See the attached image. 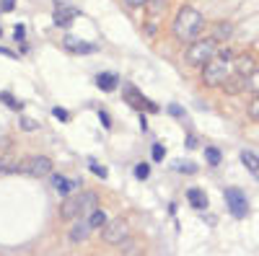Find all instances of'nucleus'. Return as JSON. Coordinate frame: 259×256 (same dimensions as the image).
Segmentation results:
<instances>
[{
	"label": "nucleus",
	"mask_w": 259,
	"mask_h": 256,
	"mask_svg": "<svg viewBox=\"0 0 259 256\" xmlns=\"http://www.w3.org/2000/svg\"><path fill=\"white\" fill-rule=\"evenodd\" d=\"M205 26H207V21H205V16L197 8L182 6L179 13H177V18H174V24H171V34H174L179 41L192 44V41L200 39V34L205 31Z\"/></svg>",
	"instance_id": "1"
},
{
	"label": "nucleus",
	"mask_w": 259,
	"mask_h": 256,
	"mask_svg": "<svg viewBox=\"0 0 259 256\" xmlns=\"http://www.w3.org/2000/svg\"><path fill=\"white\" fill-rule=\"evenodd\" d=\"M99 207V197L96 191H80V194H70L65 197L60 204V215L65 220H80L83 215H91Z\"/></svg>",
	"instance_id": "2"
},
{
	"label": "nucleus",
	"mask_w": 259,
	"mask_h": 256,
	"mask_svg": "<svg viewBox=\"0 0 259 256\" xmlns=\"http://www.w3.org/2000/svg\"><path fill=\"white\" fill-rule=\"evenodd\" d=\"M212 57H218V41L212 36H205V39L200 36L184 49V62L189 68H205Z\"/></svg>",
	"instance_id": "3"
},
{
	"label": "nucleus",
	"mask_w": 259,
	"mask_h": 256,
	"mask_svg": "<svg viewBox=\"0 0 259 256\" xmlns=\"http://www.w3.org/2000/svg\"><path fill=\"white\" fill-rule=\"evenodd\" d=\"M233 75V60L223 57L218 52V57H212L207 65L202 68V83L207 88H218V85H226V80Z\"/></svg>",
	"instance_id": "4"
},
{
	"label": "nucleus",
	"mask_w": 259,
	"mask_h": 256,
	"mask_svg": "<svg viewBox=\"0 0 259 256\" xmlns=\"http://www.w3.org/2000/svg\"><path fill=\"white\" fill-rule=\"evenodd\" d=\"M18 174L34 176V179L52 176V161H50L47 156H31V158H26L24 163H18Z\"/></svg>",
	"instance_id": "5"
},
{
	"label": "nucleus",
	"mask_w": 259,
	"mask_h": 256,
	"mask_svg": "<svg viewBox=\"0 0 259 256\" xmlns=\"http://www.w3.org/2000/svg\"><path fill=\"white\" fill-rule=\"evenodd\" d=\"M130 225H127V220H122V218H114V220H109L104 228H101V238L106 241V243H114V246H119V243H124V241H130Z\"/></svg>",
	"instance_id": "6"
},
{
	"label": "nucleus",
	"mask_w": 259,
	"mask_h": 256,
	"mask_svg": "<svg viewBox=\"0 0 259 256\" xmlns=\"http://www.w3.org/2000/svg\"><path fill=\"white\" fill-rule=\"evenodd\" d=\"M226 202H228V210H231V215L233 218H246L249 215V199L241 189H226Z\"/></svg>",
	"instance_id": "7"
},
{
	"label": "nucleus",
	"mask_w": 259,
	"mask_h": 256,
	"mask_svg": "<svg viewBox=\"0 0 259 256\" xmlns=\"http://www.w3.org/2000/svg\"><path fill=\"white\" fill-rule=\"evenodd\" d=\"M254 70H256V62H254L251 55H239V57L233 60V75H239V78L246 80Z\"/></svg>",
	"instance_id": "8"
},
{
	"label": "nucleus",
	"mask_w": 259,
	"mask_h": 256,
	"mask_svg": "<svg viewBox=\"0 0 259 256\" xmlns=\"http://www.w3.org/2000/svg\"><path fill=\"white\" fill-rule=\"evenodd\" d=\"M62 44H65L68 52H75V55H91V52H96V44H91V41H80L75 36H65Z\"/></svg>",
	"instance_id": "9"
},
{
	"label": "nucleus",
	"mask_w": 259,
	"mask_h": 256,
	"mask_svg": "<svg viewBox=\"0 0 259 256\" xmlns=\"http://www.w3.org/2000/svg\"><path fill=\"white\" fill-rule=\"evenodd\" d=\"M231 36H233V24H231V21H221V24L212 26V39L218 41V44H221V41H228Z\"/></svg>",
	"instance_id": "10"
},
{
	"label": "nucleus",
	"mask_w": 259,
	"mask_h": 256,
	"mask_svg": "<svg viewBox=\"0 0 259 256\" xmlns=\"http://www.w3.org/2000/svg\"><path fill=\"white\" fill-rule=\"evenodd\" d=\"M117 83H119V78H117L114 73H99V75H96V85H99L101 91H106V93L114 91Z\"/></svg>",
	"instance_id": "11"
},
{
	"label": "nucleus",
	"mask_w": 259,
	"mask_h": 256,
	"mask_svg": "<svg viewBox=\"0 0 259 256\" xmlns=\"http://www.w3.org/2000/svg\"><path fill=\"white\" fill-rule=\"evenodd\" d=\"M75 16H78V11H75V8H65V6H62V8H55V24L65 29V26H68L70 21L75 18Z\"/></svg>",
	"instance_id": "12"
},
{
	"label": "nucleus",
	"mask_w": 259,
	"mask_h": 256,
	"mask_svg": "<svg viewBox=\"0 0 259 256\" xmlns=\"http://www.w3.org/2000/svg\"><path fill=\"white\" fill-rule=\"evenodd\" d=\"M187 199H189L192 207L207 210V197H205V191H202V189H189V191H187Z\"/></svg>",
	"instance_id": "13"
},
{
	"label": "nucleus",
	"mask_w": 259,
	"mask_h": 256,
	"mask_svg": "<svg viewBox=\"0 0 259 256\" xmlns=\"http://www.w3.org/2000/svg\"><path fill=\"white\" fill-rule=\"evenodd\" d=\"M52 184H55V189L60 191V194H65V197H70L73 189L78 186L75 181H68V179H62V176H57V174H52Z\"/></svg>",
	"instance_id": "14"
},
{
	"label": "nucleus",
	"mask_w": 259,
	"mask_h": 256,
	"mask_svg": "<svg viewBox=\"0 0 259 256\" xmlns=\"http://www.w3.org/2000/svg\"><path fill=\"white\" fill-rule=\"evenodd\" d=\"M89 233H91V225H89V223H78V225L68 233V238H70L73 243H80V241L89 238Z\"/></svg>",
	"instance_id": "15"
},
{
	"label": "nucleus",
	"mask_w": 259,
	"mask_h": 256,
	"mask_svg": "<svg viewBox=\"0 0 259 256\" xmlns=\"http://www.w3.org/2000/svg\"><path fill=\"white\" fill-rule=\"evenodd\" d=\"M85 223H89V225H91V230H94V228H104L106 223H109V218H106V212H104V210H99V207H96V210L91 212V215H89V220H85Z\"/></svg>",
	"instance_id": "16"
},
{
	"label": "nucleus",
	"mask_w": 259,
	"mask_h": 256,
	"mask_svg": "<svg viewBox=\"0 0 259 256\" xmlns=\"http://www.w3.org/2000/svg\"><path fill=\"white\" fill-rule=\"evenodd\" d=\"M241 163L251 171V174H256V176H259V156H256V153L244 150V153H241Z\"/></svg>",
	"instance_id": "17"
},
{
	"label": "nucleus",
	"mask_w": 259,
	"mask_h": 256,
	"mask_svg": "<svg viewBox=\"0 0 259 256\" xmlns=\"http://www.w3.org/2000/svg\"><path fill=\"white\" fill-rule=\"evenodd\" d=\"M8 174H18V163L11 161L8 156H0V176H8Z\"/></svg>",
	"instance_id": "18"
},
{
	"label": "nucleus",
	"mask_w": 259,
	"mask_h": 256,
	"mask_svg": "<svg viewBox=\"0 0 259 256\" xmlns=\"http://www.w3.org/2000/svg\"><path fill=\"white\" fill-rule=\"evenodd\" d=\"M226 93H239L241 88H244V78H239V75H231L228 80H226Z\"/></svg>",
	"instance_id": "19"
},
{
	"label": "nucleus",
	"mask_w": 259,
	"mask_h": 256,
	"mask_svg": "<svg viewBox=\"0 0 259 256\" xmlns=\"http://www.w3.org/2000/svg\"><path fill=\"white\" fill-rule=\"evenodd\" d=\"M205 161L210 163V166H221V161H223V153L218 150V147H207V150H205Z\"/></svg>",
	"instance_id": "20"
},
{
	"label": "nucleus",
	"mask_w": 259,
	"mask_h": 256,
	"mask_svg": "<svg viewBox=\"0 0 259 256\" xmlns=\"http://www.w3.org/2000/svg\"><path fill=\"white\" fill-rule=\"evenodd\" d=\"M244 88L259 96V68H256V70H254V73H251V75H249V78L244 80Z\"/></svg>",
	"instance_id": "21"
},
{
	"label": "nucleus",
	"mask_w": 259,
	"mask_h": 256,
	"mask_svg": "<svg viewBox=\"0 0 259 256\" xmlns=\"http://www.w3.org/2000/svg\"><path fill=\"white\" fill-rule=\"evenodd\" d=\"M177 171H184V174H197V166L189 163V161H179L177 163Z\"/></svg>",
	"instance_id": "22"
},
{
	"label": "nucleus",
	"mask_w": 259,
	"mask_h": 256,
	"mask_svg": "<svg viewBox=\"0 0 259 256\" xmlns=\"http://www.w3.org/2000/svg\"><path fill=\"white\" fill-rule=\"evenodd\" d=\"M150 156H153V161H163V156H166L163 145H161V142H156L153 147H150Z\"/></svg>",
	"instance_id": "23"
},
{
	"label": "nucleus",
	"mask_w": 259,
	"mask_h": 256,
	"mask_svg": "<svg viewBox=\"0 0 259 256\" xmlns=\"http://www.w3.org/2000/svg\"><path fill=\"white\" fill-rule=\"evenodd\" d=\"M249 117H251L254 122H259V96L249 104Z\"/></svg>",
	"instance_id": "24"
},
{
	"label": "nucleus",
	"mask_w": 259,
	"mask_h": 256,
	"mask_svg": "<svg viewBox=\"0 0 259 256\" xmlns=\"http://www.w3.org/2000/svg\"><path fill=\"white\" fill-rule=\"evenodd\" d=\"M148 171H150V168H148V163H138V168H135V176H138L140 181H145V179H148Z\"/></svg>",
	"instance_id": "25"
},
{
	"label": "nucleus",
	"mask_w": 259,
	"mask_h": 256,
	"mask_svg": "<svg viewBox=\"0 0 259 256\" xmlns=\"http://www.w3.org/2000/svg\"><path fill=\"white\" fill-rule=\"evenodd\" d=\"M89 166H91V171H96V176H101V179L106 176V168H104L101 163H96V161H89Z\"/></svg>",
	"instance_id": "26"
},
{
	"label": "nucleus",
	"mask_w": 259,
	"mask_h": 256,
	"mask_svg": "<svg viewBox=\"0 0 259 256\" xmlns=\"http://www.w3.org/2000/svg\"><path fill=\"white\" fill-rule=\"evenodd\" d=\"M124 6L135 11V8H143V6H148V0H124Z\"/></svg>",
	"instance_id": "27"
},
{
	"label": "nucleus",
	"mask_w": 259,
	"mask_h": 256,
	"mask_svg": "<svg viewBox=\"0 0 259 256\" xmlns=\"http://www.w3.org/2000/svg\"><path fill=\"white\" fill-rule=\"evenodd\" d=\"M21 127H24V130H39V122H34V119H21Z\"/></svg>",
	"instance_id": "28"
},
{
	"label": "nucleus",
	"mask_w": 259,
	"mask_h": 256,
	"mask_svg": "<svg viewBox=\"0 0 259 256\" xmlns=\"http://www.w3.org/2000/svg\"><path fill=\"white\" fill-rule=\"evenodd\" d=\"M0 98H3L6 104H11V106H16V109H21V101H16L11 93H0Z\"/></svg>",
	"instance_id": "29"
},
{
	"label": "nucleus",
	"mask_w": 259,
	"mask_h": 256,
	"mask_svg": "<svg viewBox=\"0 0 259 256\" xmlns=\"http://www.w3.org/2000/svg\"><path fill=\"white\" fill-rule=\"evenodd\" d=\"M52 112H55V117H57L60 122H68V112H65V109H62V106H55V109H52Z\"/></svg>",
	"instance_id": "30"
},
{
	"label": "nucleus",
	"mask_w": 259,
	"mask_h": 256,
	"mask_svg": "<svg viewBox=\"0 0 259 256\" xmlns=\"http://www.w3.org/2000/svg\"><path fill=\"white\" fill-rule=\"evenodd\" d=\"M166 3H168V0H148V6L153 8V11H161V8H163Z\"/></svg>",
	"instance_id": "31"
},
{
	"label": "nucleus",
	"mask_w": 259,
	"mask_h": 256,
	"mask_svg": "<svg viewBox=\"0 0 259 256\" xmlns=\"http://www.w3.org/2000/svg\"><path fill=\"white\" fill-rule=\"evenodd\" d=\"M168 112L174 114V117H184V109H182L179 104H171V106H168Z\"/></svg>",
	"instance_id": "32"
},
{
	"label": "nucleus",
	"mask_w": 259,
	"mask_h": 256,
	"mask_svg": "<svg viewBox=\"0 0 259 256\" xmlns=\"http://www.w3.org/2000/svg\"><path fill=\"white\" fill-rule=\"evenodd\" d=\"M0 8H3V11H13L16 8V0H0Z\"/></svg>",
	"instance_id": "33"
},
{
	"label": "nucleus",
	"mask_w": 259,
	"mask_h": 256,
	"mask_svg": "<svg viewBox=\"0 0 259 256\" xmlns=\"http://www.w3.org/2000/svg\"><path fill=\"white\" fill-rule=\"evenodd\" d=\"M0 34H3V29H0Z\"/></svg>",
	"instance_id": "34"
},
{
	"label": "nucleus",
	"mask_w": 259,
	"mask_h": 256,
	"mask_svg": "<svg viewBox=\"0 0 259 256\" xmlns=\"http://www.w3.org/2000/svg\"><path fill=\"white\" fill-rule=\"evenodd\" d=\"M0 147H3V142H0Z\"/></svg>",
	"instance_id": "35"
}]
</instances>
